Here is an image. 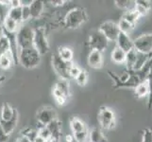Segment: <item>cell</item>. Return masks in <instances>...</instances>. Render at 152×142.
Here are the masks:
<instances>
[{"mask_svg": "<svg viewBox=\"0 0 152 142\" xmlns=\"http://www.w3.org/2000/svg\"><path fill=\"white\" fill-rule=\"evenodd\" d=\"M17 59L22 66L27 69H32L40 64L41 55L34 47H30L27 49H20Z\"/></svg>", "mask_w": 152, "mask_h": 142, "instance_id": "6da1fadb", "label": "cell"}, {"mask_svg": "<svg viewBox=\"0 0 152 142\" xmlns=\"http://www.w3.org/2000/svg\"><path fill=\"white\" fill-rule=\"evenodd\" d=\"M34 29L27 25L20 26L19 29L15 34L16 45L20 49H27L33 47Z\"/></svg>", "mask_w": 152, "mask_h": 142, "instance_id": "7a4b0ae2", "label": "cell"}, {"mask_svg": "<svg viewBox=\"0 0 152 142\" xmlns=\"http://www.w3.org/2000/svg\"><path fill=\"white\" fill-rule=\"evenodd\" d=\"M88 19L87 13L81 8H75L71 10L69 13L66 14L64 18V22L67 28L69 29H77L80 26L85 23Z\"/></svg>", "mask_w": 152, "mask_h": 142, "instance_id": "3957f363", "label": "cell"}, {"mask_svg": "<svg viewBox=\"0 0 152 142\" xmlns=\"http://www.w3.org/2000/svg\"><path fill=\"white\" fill-rule=\"evenodd\" d=\"M97 119L102 129L112 130L115 127V114L111 108L101 107L98 111Z\"/></svg>", "mask_w": 152, "mask_h": 142, "instance_id": "277c9868", "label": "cell"}, {"mask_svg": "<svg viewBox=\"0 0 152 142\" xmlns=\"http://www.w3.org/2000/svg\"><path fill=\"white\" fill-rule=\"evenodd\" d=\"M33 47L39 52L41 56L46 54L49 51V43L43 28L34 29Z\"/></svg>", "mask_w": 152, "mask_h": 142, "instance_id": "5b68a950", "label": "cell"}, {"mask_svg": "<svg viewBox=\"0 0 152 142\" xmlns=\"http://www.w3.org/2000/svg\"><path fill=\"white\" fill-rule=\"evenodd\" d=\"M134 49L143 54H152V32L140 35L133 40Z\"/></svg>", "mask_w": 152, "mask_h": 142, "instance_id": "8992f818", "label": "cell"}, {"mask_svg": "<svg viewBox=\"0 0 152 142\" xmlns=\"http://www.w3.org/2000/svg\"><path fill=\"white\" fill-rule=\"evenodd\" d=\"M108 43L109 41L98 29L92 32L88 39V45L92 49V50H98L100 52H103L107 49Z\"/></svg>", "mask_w": 152, "mask_h": 142, "instance_id": "52a82bcc", "label": "cell"}, {"mask_svg": "<svg viewBox=\"0 0 152 142\" xmlns=\"http://www.w3.org/2000/svg\"><path fill=\"white\" fill-rule=\"evenodd\" d=\"M72 65V63L62 61L58 56V54L52 56V66H53L57 74L64 80H68V78H69V69Z\"/></svg>", "mask_w": 152, "mask_h": 142, "instance_id": "ba28073f", "label": "cell"}, {"mask_svg": "<svg viewBox=\"0 0 152 142\" xmlns=\"http://www.w3.org/2000/svg\"><path fill=\"white\" fill-rule=\"evenodd\" d=\"M98 30L106 37L108 41L111 42H116L118 34L120 32L117 24L111 22V21H107V22L102 23L99 26Z\"/></svg>", "mask_w": 152, "mask_h": 142, "instance_id": "9c48e42d", "label": "cell"}, {"mask_svg": "<svg viewBox=\"0 0 152 142\" xmlns=\"http://www.w3.org/2000/svg\"><path fill=\"white\" fill-rule=\"evenodd\" d=\"M36 117H37V120L41 125L46 126L57 118V114L53 108L43 107L38 111Z\"/></svg>", "mask_w": 152, "mask_h": 142, "instance_id": "30bf717a", "label": "cell"}, {"mask_svg": "<svg viewBox=\"0 0 152 142\" xmlns=\"http://www.w3.org/2000/svg\"><path fill=\"white\" fill-rule=\"evenodd\" d=\"M116 44H117L118 49H122L123 51L126 52V53H128L129 51L134 49L133 41L130 39V37L128 34L121 32V31H120L118 34V37L116 39Z\"/></svg>", "mask_w": 152, "mask_h": 142, "instance_id": "8fae6325", "label": "cell"}, {"mask_svg": "<svg viewBox=\"0 0 152 142\" xmlns=\"http://www.w3.org/2000/svg\"><path fill=\"white\" fill-rule=\"evenodd\" d=\"M88 65L92 68L98 69L103 65V56L102 52L98 50H91L88 55Z\"/></svg>", "mask_w": 152, "mask_h": 142, "instance_id": "7c38bea8", "label": "cell"}, {"mask_svg": "<svg viewBox=\"0 0 152 142\" xmlns=\"http://www.w3.org/2000/svg\"><path fill=\"white\" fill-rule=\"evenodd\" d=\"M151 10V2L148 0H137L135 1L134 10L139 14V16H145Z\"/></svg>", "mask_w": 152, "mask_h": 142, "instance_id": "4fadbf2b", "label": "cell"}, {"mask_svg": "<svg viewBox=\"0 0 152 142\" xmlns=\"http://www.w3.org/2000/svg\"><path fill=\"white\" fill-rule=\"evenodd\" d=\"M2 28H3L4 32L10 33V34H16L17 30L20 28V24L15 22L14 20L10 18L9 16H7L2 22Z\"/></svg>", "mask_w": 152, "mask_h": 142, "instance_id": "5bb4252c", "label": "cell"}, {"mask_svg": "<svg viewBox=\"0 0 152 142\" xmlns=\"http://www.w3.org/2000/svg\"><path fill=\"white\" fill-rule=\"evenodd\" d=\"M14 57L12 50L8 51L6 53L0 55V68L3 70H8L14 64Z\"/></svg>", "mask_w": 152, "mask_h": 142, "instance_id": "9a60e30c", "label": "cell"}, {"mask_svg": "<svg viewBox=\"0 0 152 142\" xmlns=\"http://www.w3.org/2000/svg\"><path fill=\"white\" fill-rule=\"evenodd\" d=\"M17 121H18V113L16 111L12 119L9 120V121H2V120H0V124H1L4 132L7 135H10L14 131V129L16 128Z\"/></svg>", "mask_w": 152, "mask_h": 142, "instance_id": "2e32d148", "label": "cell"}, {"mask_svg": "<svg viewBox=\"0 0 152 142\" xmlns=\"http://www.w3.org/2000/svg\"><path fill=\"white\" fill-rule=\"evenodd\" d=\"M46 127L51 133V138L60 139L61 135V122L59 119L56 118L53 121H51L48 125H46Z\"/></svg>", "mask_w": 152, "mask_h": 142, "instance_id": "e0dca14e", "label": "cell"}, {"mask_svg": "<svg viewBox=\"0 0 152 142\" xmlns=\"http://www.w3.org/2000/svg\"><path fill=\"white\" fill-rule=\"evenodd\" d=\"M31 18L37 19L41 16V14L44 12V2L41 0H34L29 6Z\"/></svg>", "mask_w": 152, "mask_h": 142, "instance_id": "ac0fdd59", "label": "cell"}, {"mask_svg": "<svg viewBox=\"0 0 152 142\" xmlns=\"http://www.w3.org/2000/svg\"><path fill=\"white\" fill-rule=\"evenodd\" d=\"M70 128L73 132V135H76L78 133H82L84 131L88 130L86 127V124L82 121L80 118H72L70 119Z\"/></svg>", "mask_w": 152, "mask_h": 142, "instance_id": "d6986e66", "label": "cell"}, {"mask_svg": "<svg viewBox=\"0 0 152 142\" xmlns=\"http://www.w3.org/2000/svg\"><path fill=\"white\" fill-rule=\"evenodd\" d=\"M15 112H16V110L13 109L9 103H7V102L3 103L2 107H1L0 120H2V121H9V120H10L13 118Z\"/></svg>", "mask_w": 152, "mask_h": 142, "instance_id": "ffe728a7", "label": "cell"}, {"mask_svg": "<svg viewBox=\"0 0 152 142\" xmlns=\"http://www.w3.org/2000/svg\"><path fill=\"white\" fill-rule=\"evenodd\" d=\"M152 58V54H143L137 52V58H136V63L133 68V71H140L143 69L144 66L148 64V61Z\"/></svg>", "mask_w": 152, "mask_h": 142, "instance_id": "44dd1931", "label": "cell"}, {"mask_svg": "<svg viewBox=\"0 0 152 142\" xmlns=\"http://www.w3.org/2000/svg\"><path fill=\"white\" fill-rule=\"evenodd\" d=\"M89 138L91 142H108L106 135L99 128H93L91 132H89Z\"/></svg>", "mask_w": 152, "mask_h": 142, "instance_id": "7402d4cb", "label": "cell"}, {"mask_svg": "<svg viewBox=\"0 0 152 142\" xmlns=\"http://www.w3.org/2000/svg\"><path fill=\"white\" fill-rule=\"evenodd\" d=\"M54 88L61 95H64L65 98H68V96H69V82H68V80L61 79L55 83Z\"/></svg>", "mask_w": 152, "mask_h": 142, "instance_id": "603a6c76", "label": "cell"}, {"mask_svg": "<svg viewBox=\"0 0 152 142\" xmlns=\"http://www.w3.org/2000/svg\"><path fill=\"white\" fill-rule=\"evenodd\" d=\"M58 56H59L62 61L67 62V63H72L74 53H73V50L70 49V47L61 46V47H59Z\"/></svg>", "mask_w": 152, "mask_h": 142, "instance_id": "cb8c5ba5", "label": "cell"}, {"mask_svg": "<svg viewBox=\"0 0 152 142\" xmlns=\"http://www.w3.org/2000/svg\"><path fill=\"white\" fill-rule=\"evenodd\" d=\"M136 58H137V51L134 49L129 51L127 54H126V60H125V64L127 66L128 70H133L135 63H136Z\"/></svg>", "mask_w": 152, "mask_h": 142, "instance_id": "d4e9b609", "label": "cell"}, {"mask_svg": "<svg viewBox=\"0 0 152 142\" xmlns=\"http://www.w3.org/2000/svg\"><path fill=\"white\" fill-rule=\"evenodd\" d=\"M126 52L123 51L122 49H118L116 46L115 49L113 50L112 54H111V58L112 61L115 64H125V60H126Z\"/></svg>", "mask_w": 152, "mask_h": 142, "instance_id": "484cf974", "label": "cell"}, {"mask_svg": "<svg viewBox=\"0 0 152 142\" xmlns=\"http://www.w3.org/2000/svg\"><path fill=\"white\" fill-rule=\"evenodd\" d=\"M12 50V42L6 34L0 37V55Z\"/></svg>", "mask_w": 152, "mask_h": 142, "instance_id": "4316f807", "label": "cell"}, {"mask_svg": "<svg viewBox=\"0 0 152 142\" xmlns=\"http://www.w3.org/2000/svg\"><path fill=\"white\" fill-rule=\"evenodd\" d=\"M140 18L139 14L135 12L134 10H126V12L124 13L123 16H122V19L126 20L127 22H129V24H132L133 26L136 25V23H137L138 19Z\"/></svg>", "mask_w": 152, "mask_h": 142, "instance_id": "83f0119b", "label": "cell"}, {"mask_svg": "<svg viewBox=\"0 0 152 142\" xmlns=\"http://www.w3.org/2000/svg\"><path fill=\"white\" fill-rule=\"evenodd\" d=\"M135 95L138 98H144V97H148V82L146 80L143 82L139 83V85L136 86L135 88Z\"/></svg>", "mask_w": 152, "mask_h": 142, "instance_id": "f1b7e54d", "label": "cell"}, {"mask_svg": "<svg viewBox=\"0 0 152 142\" xmlns=\"http://www.w3.org/2000/svg\"><path fill=\"white\" fill-rule=\"evenodd\" d=\"M8 16L14 20L15 22L21 24L22 23V8H10L8 13Z\"/></svg>", "mask_w": 152, "mask_h": 142, "instance_id": "f546056e", "label": "cell"}, {"mask_svg": "<svg viewBox=\"0 0 152 142\" xmlns=\"http://www.w3.org/2000/svg\"><path fill=\"white\" fill-rule=\"evenodd\" d=\"M146 82H148V107L150 110L152 107V66L148 71V77H146Z\"/></svg>", "mask_w": 152, "mask_h": 142, "instance_id": "4dcf8cb0", "label": "cell"}, {"mask_svg": "<svg viewBox=\"0 0 152 142\" xmlns=\"http://www.w3.org/2000/svg\"><path fill=\"white\" fill-rule=\"evenodd\" d=\"M117 26H118V28H119V30L121 31V32H124V33L128 34V35H129V33L132 32V29L135 28V26L129 24V22H127V21L122 19V18L120 19V21H119V23L117 24Z\"/></svg>", "mask_w": 152, "mask_h": 142, "instance_id": "1f68e13d", "label": "cell"}, {"mask_svg": "<svg viewBox=\"0 0 152 142\" xmlns=\"http://www.w3.org/2000/svg\"><path fill=\"white\" fill-rule=\"evenodd\" d=\"M76 82L80 86H85L88 82V73L86 70L81 69L80 75L76 78Z\"/></svg>", "mask_w": 152, "mask_h": 142, "instance_id": "d6a6232c", "label": "cell"}, {"mask_svg": "<svg viewBox=\"0 0 152 142\" xmlns=\"http://www.w3.org/2000/svg\"><path fill=\"white\" fill-rule=\"evenodd\" d=\"M38 135L46 141H49L51 139L50 131L48 130V128L46 127V126H44V125H41V127L38 129Z\"/></svg>", "mask_w": 152, "mask_h": 142, "instance_id": "836d02e7", "label": "cell"}, {"mask_svg": "<svg viewBox=\"0 0 152 142\" xmlns=\"http://www.w3.org/2000/svg\"><path fill=\"white\" fill-rule=\"evenodd\" d=\"M132 2L133 1H129V0H116V1H115V5H116V7H118L119 9L126 10H132L130 7H132Z\"/></svg>", "mask_w": 152, "mask_h": 142, "instance_id": "e575fe53", "label": "cell"}, {"mask_svg": "<svg viewBox=\"0 0 152 142\" xmlns=\"http://www.w3.org/2000/svg\"><path fill=\"white\" fill-rule=\"evenodd\" d=\"M22 135H25L26 138H28L29 140L31 141H34V139L37 138L38 135V131H35L33 129H26L24 131H22Z\"/></svg>", "mask_w": 152, "mask_h": 142, "instance_id": "d590c367", "label": "cell"}, {"mask_svg": "<svg viewBox=\"0 0 152 142\" xmlns=\"http://www.w3.org/2000/svg\"><path fill=\"white\" fill-rule=\"evenodd\" d=\"M74 135V138L77 142H85L87 140V138H89V131L86 130L82 133H78L76 135Z\"/></svg>", "mask_w": 152, "mask_h": 142, "instance_id": "8d00e7d4", "label": "cell"}, {"mask_svg": "<svg viewBox=\"0 0 152 142\" xmlns=\"http://www.w3.org/2000/svg\"><path fill=\"white\" fill-rule=\"evenodd\" d=\"M142 142H152V129L145 128L143 131Z\"/></svg>", "mask_w": 152, "mask_h": 142, "instance_id": "74e56055", "label": "cell"}, {"mask_svg": "<svg viewBox=\"0 0 152 142\" xmlns=\"http://www.w3.org/2000/svg\"><path fill=\"white\" fill-rule=\"evenodd\" d=\"M22 22H26L31 18L30 15V10L28 6H22Z\"/></svg>", "mask_w": 152, "mask_h": 142, "instance_id": "f35d334b", "label": "cell"}, {"mask_svg": "<svg viewBox=\"0 0 152 142\" xmlns=\"http://www.w3.org/2000/svg\"><path fill=\"white\" fill-rule=\"evenodd\" d=\"M80 71H81V69L77 65H72L69 69V77H71L73 79H76L78 75H80Z\"/></svg>", "mask_w": 152, "mask_h": 142, "instance_id": "ab89813d", "label": "cell"}, {"mask_svg": "<svg viewBox=\"0 0 152 142\" xmlns=\"http://www.w3.org/2000/svg\"><path fill=\"white\" fill-rule=\"evenodd\" d=\"M9 138H10V135L4 132L2 126L0 124V142H8Z\"/></svg>", "mask_w": 152, "mask_h": 142, "instance_id": "60d3db41", "label": "cell"}, {"mask_svg": "<svg viewBox=\"0 0 152 142\" xmlns=\"http://www.w3.org/2000/svg\"><path fill=\"white\" fill-rule=\"evenodd\" d=\"M55 101L57 102V104L59 105V106H64V105L66 103V101H67V99L66 98H57L55 99Z\"/></svg>", "mask_w": 152, "mask_h": 142, "instance_id": "b9f144b4", "label": "cell"}, {"mask_svg": "<svg viewBox=\"0 0 152 142\" xmlns=\"http://www.w3.org/2000/svg\"><path fill=\"white\" fill-rule=\"evenodd\" d=\"M21 7L20 0H12L10 1V8H19Z\"/></svg>", "mask_w": 152, "mask_h": 142, "instance_id": "7bdbcfd3", "label": "cell"}, {"mask_svg": "<svg viewBox=\"0 0 152 142\" xmlns=\"http://www.w3.org/2000/svg\"><path fill=\"white\" fill-rule=\"evenodd\" d=\"M65 140H66V142H74V140H75L74 135H66Z\"/></svg>", "mask_w": 152, "mask_h": 142, "instance_id": "ee69618b", "label": "cell"}, {"mask_svg": "<svg viewBox=\"0 0 152 142\" xmlns=\"http://www.w3.org/2000/svg\"><path fill=\"white\" fill-rule=\"evenodd\" d=\"M64 2L65 1H60V0H58V1H51L53 6H61V5H64Z\"/></svg>", "mask_w": 152, "mask_h": 142, "instance_id": "f6af8a7d", "label": "cell"}, {"mask_svg": "<svg viewBox=\"0 0 152 142\" xmlns=\"http://www.w3.org/2000/svg\"><path fill=\"white\" fill-rule=\"evenodd\" d=\"M33 142H48V141H46V140H45L44 138H42L41 136L37 135V138H36L34 139Z\"/></svg>", "mask_w": 152, "mask_h": 142, "instance_id": "bcb514c9", "label": "cell"}, {"mask_svg": "<svg viewBox=\"0 0 152 142\" xmlns=\"http://www.w3.org/2000/svg\"><path fill=\"white\" fill-rule=\"evenodd\" d=\"M5 79H6V77H5V76H3V75L0 76V85H1V83L5 81Z\"/></svg>", "mask_w": 152, "mask_h": 142, "instance_id": "7dc6e473", "label": "cell"}, {"mask_svg": "<svg viewBox=\"0 0 152 142\" xmlns=\"http://www.w3.org/2000/svg\"><path fill=\"white\" fill-rule=\"evenodd\" d=\"M4 34V30H3V28H2V26H0V37Z\"/></svg>", "mask_w": 152, "mask_h": 142, "instance_id": "c3c4849f", "label": "cell"}, {"mask_svg": "<svg viewBox=\"0 0 152 142\" xmlns=\"http://www.w3.org/2000/svg\"><path fill=\"white\" fill-rule=\"evenodd\" d=\"M48 142H60V139H55V138H51Z\"/></svg>", "mask_w": 152, "mask_h": 142, "instance_id": "681fc988", "label": "cell"}, {"mask_svg": "<svg viewBox=\"0 0 152 142\" xmlns=\"http://www.w3.org/2000/svg\"><path fill=\"white\" fill-rule=\"evenodd\" d=\"M0 26H2V21H1V19H0Z\"/></svg>", "mask_w": 152, "mask_h": 142, "instance_id": "f907efd6", "label": "cell"}]
</instances>
